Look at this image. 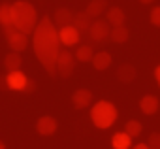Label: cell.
<instances>
[{
	"instance_id": "6da1fadb",
	"label": "cell",
	"mask_w": 160,
	"mask_h": 149,
	"mask_svg": "<svg viewBox=\"0 0 160 149\" xmlns=\"http://www.w3.org/2000/svg\"><path fill=\"white\" fill-rule=\"evenodd\" d=\"M32 49L43 70L49 74L51 78L58 76L57 74V59L60 53V38L57 25L49 15H43L40 23L36 25L32 32Z\"/></svg>"
},
{
	"instance_id": "7a4b0ae2",
	"label": "cell",
	"mask_w": 160,
	"mask_h": 149,
	"mask_svg": "<svg viewBox=\"0 0 160 149\" xmlns=\"http://www.w3.org/2000/svg\"><path fill=\"white\" fill-rule=\"evenodd\" d=\"M36 25H38V15H36L34 6L27 2V0L13 2V27L28 36L34 32Z\"/></svg>"
},
{
	"instance_id": "3957f363",
	"label": "cell",
	"mask_w": 160,
	"mask_h": 149,
	"mask_svg": "<svg viewBox=\"0 0 160 149\" xmlns=\"http://www.w3.org/2000/svg\"><path fill=\"white\" fill-rule=\"evenodd\" d=\"M91 119H92L94 126H98V128H109L117 121V108L111 102H108V100H100V102H96L92 106Z\"/></svg>"
},
{
	"instance_id": "277c9868",
	"label": "cell",
	"mask_w": 160,
	"mask_h": 149,
	"mask_svg": "<svg viewBox=\"0 0 160 149\" xmlns=\"http://www.w3.org/2000/svg\"><path fill=\"white\" fill-rule=\"evenodd\" d=\"M2 28H4L6 42H8V45H10V49H12V51L21 53V51H25V49H27V45H28V36H27L25 32H21V30H19V28H15L13 25L2 27Z\"/></svg>"
},
{
	"instance_id": "5b68a950",
	"label": "cell",
	"mask_w": 160,
	"mask_h": 149,
	"mask_svg": "<svg viewBox=\"0 0 160 149\" xmlns=\"http://www.w3.org/2000/svg\"><path fill=\"white\" fill-rule=\"evenodd\" d=\"M73 68H75V55H72L68 49H60L57 59V74L62 80H66L73 74Z\"/></svg>"
},
{
	"instance_id": "8992f818",
	"label": "cell",
	"mask_w": 160,
	"mask_h": 149,
	"mask_svg": "<svg viewBox=\"0 0 160 149\" xmlns=\"http://www.w3.org/2000/svg\"><path fill=\"white\" fill-rule=\"evenodd\" d=\"M89 34L94 42H106L109 36H111V27H109V21L108 19H96L91 28H89Z\"/></svg>"
},
{
	"instance_id": "52a82bcc",
	"label": "cell",
	"mask_w": 160,
	"mask_h": 149,
	"mask_svg": "<svg viewBox=\"0 0 160 149\" xmlns=\"http://www.w3.org/2000/svg\"><path fill=\"white\" fill-rule=\"evenodd\" d=\"M6 81H8V89H12V91H25L30 80L21 70H15V72H8Z\"/></svg>"
},
{
	"instance_id": "ba28073f",
	"label": "cell",
	"mask_w": 160,
	"mask_h": 149,
	"mask_svg": "<svg viewBox=\"0 0 160 149\" xmlns=\"http://www.w3.org/2000/svg\"><path fill=\"white\" fill-rule=\"evenodd\" d=\"M57 128H58V123L51 115H43L36 121V132L42 134V136H51V134L57 132Z\"/></svg>"
},
{
	"instance_id": "9c48e42d",
	"label": "cell",
	"mask_w": 160,
	"mask_h": 149,
	"mask_svg": "<svg viewBox=\"0 0 160 149\" xmlns=\"http://www.w3.org/2000/svg\"><path fill=\"white\" fill-rule=\"evenodd\" d=\"M58 38H60V44L70 47V45H75L81 38V32H79L73 25H68V27H62L58 30Z\"/></svg>"
},
{
	"instance_id": "30bf717a",
	"label": "cell",
	"mask_w": 160,
	"mask_h": 149,
	"mask_svg": "<svg viewBox=\"0 0 160 149\" xmlns=\"http://www.w3.org/2000/svg\"><path fill=\"white\" fill-rule=\"evenodd\" d=\"M92 102V93L89 89H77L73 95H72V104L77 108V110H85L89 108Z\"/></svg>"
},
{
	"instance_id": "8fae6325",
	"label": "cell",
	"mask_w": 160,
	"mask_h": 149,
	"mask_svg": "<svg viewBox=\"0 0 160 149\" xmlns=\"http://www.w3.org/2000/svg\"><path fill=\"white\" fill-rule=\"evenodd\" d=\"M160 108V100L154 96V95H145L141 100H139V110L145 113V115H154Z\"/></svg>"
},
{
	"instance_id": "7c38bea8",
	"label": "cell",
	"mask_w": 160,
	"mask_h": 149,
	"mask_svg": "<svg viewBox=\"0 0 160 149\" xmlns=\"http://www.w3.org/2000/svg\"><path fill=\"white\" fill-rule=\"evenodd\" d=\"M73 15H75V13H72L68 8H58V10L55 12V19H53V23H55L58 28L68 27V25H73Z\"/></svg>"
},
{
	"instance_id": "4fadbf2b",
	"label": "cell",
	"mask_w": 160,
	"mask_h": 149,
	"mask_svg": "<svg viewBox=\"0 0 160 149\" xmlns=\"http://www.w3.org/2000/svg\"><path fill=\"white\" fill-rule=\"evenodd\" d=\"M92 23H94L92 17H91L87 12H79V13L73 15V27H75L79 32H89V28H91Z\"/></svg>"
},
{
	"instance_id": "5bb4252c",
	"label": "cell",
	"mask_w": 160,
	"mask_h": 149,
	"mask_svg": "<svg viewBox=\"0 0 160 149\" xmlns=\"http://www.w3.org/2000/svg\"><path fill=\"white\" fill-rule=\"evenodd\" d=\"M136 74L138 72H136V68L132 64H121L117 68V80L122 81V83H132L136 80Z\"/></svg>"
},
{
	"instance_id": "9a60e30c",
	"label": "cell",
	"mask_w": 160,
	"mask_h": 149,
	"mask_svg": "<svg viewBox=\"0 0 160 149\" xmlns=\"http://www.w3.org/2000/svg\"><path fill=\"white\" fill-rule=\"evenodd\" d=\"M109 64H111V55L108 53V51H98V53H94V59H92V66L96 68V70H108L109 68Z\"/></svg>"
},
{
	"instance_id": "2e32d148",
	"label": "cell",
	"mask_w": 160,
	"mask_h": 149,
	"mask_svg": "<svg viewBox=\"0 0 160 149\" xmlns=\"http://www.w3.org/2000/svg\"><path fill=\"white\" fill-rule=\"evenodd\" d=\"M111 145H113V149H130L132 136H128L126 132H117L111 138Z\"/></svg>"
},
{
	"instance_id": "e0dca14e",
	"label": "cell",
	"mask_w": 160,
	"mask_h": 149,
	"mask_svg": "<svg viewBox=\"0 0 160 149\" xmlns=\"http://www.w3.org/2000/svg\"><path fill=\"white\" fill-rule=\"evenodd\" d=\"M0 25L2 27L13 25V4H8V2L0 4Z\"/></svg>"
},
{
	"instance_id": "ac0fdd59",
	"label": "cell",
	"mask_w": 160,
	"mask_h": 149,
	"mask_svg": "<svg viewBox=\"0 0 160 149\" xmlns=\"http://www.w3.org/2000/svg\"><path fill=\"white\" fill-rule=\"evenodd\" d=\"M21 64H23V59H21V55H19L17 51H12V53H8V55L4 57V66H6L8 72H15V70H19Z\"/></svg>"
},
{
	"instance_id": "d6986e66",
	"label": "cell",
	"mask_w": 160,
	"mask_h": 149,
	"mask_svg": "<svg viewBox=\"0 0 160 149\" xmlns=\"http://www.w3.org/2000/svg\"><path fill=\"white\" fill-rule=\"evenodd\" d=\"M106 8H108V0H91L85 12H87L91 17H100V15L106 12Z\"/></svg>"
},
{
	"instance_id": "ffe728a7",
	"label": "cell",
	"mask_w": 160,
	"mask_h": 149,
	"mask_svg": "<svg viewBox=\"0 0 160 149\" xmlns=\"http://www.w3.org/2000/svg\"><path fill=\"white\" fill-rule=\"evenodd\" d=\"M124 19H126V15H124V12H122L121 8L113 6V8L108 10V21H109V25L121 27V25H124Z\"/></svg>"
},
{
	"instance_id": "44dd1931",
	"label": "cell",
	"mask_w": 160,
	"mask_h": 149,
	"mask_svg": "<svg viewBox=\"0 0 160 149\" xmlns=\"http://www.w3.org/2000/svg\"><path fill=\"white\" fill-rule=\"evenodd\" d=\"M128 38H130V32H128V28H126L124 25L111 28V36H109L111 42H115V44H124V42H128Z\"/></svg>"
},
{
	"instance_id": "7402d4cb",
	"label": "cell",
	"mask_w": 160,
	"mask_h": 149,
	"mask_svg": "<svg viewBox=\"0 0 160 149\" xmlns=\"http://www.w3.org/2000/svg\"><path fill=\"white\" fill-rule=\"evenodd\" d=\"M75 59H77L79 62H89V60H92V59H94V51H92V47H91V45H81V47H77V51H75Z\"/></svg>"
},
{
	"instance_id": "603a6c76",
	"label": "cell",
	"mask_w": 160,
	"mask_h": 149,
	"mask_svg": "<svg viewBox=\"0 0 160 149\" xmlns=\"http://www.w3.org/2000/svg\"><path fill=\"white\" fill-rule=\"evenodd\" d=\"M141 130H143V125H141L139 121H136V119H130V121L124 125V132H126L128 136H132V138L139 136V134H141Z\"/></svg>"
},
{
	"instance_id": "cb8c5ba5",
	"label": "cell",
	"mask_w": 160,
	"mask_h": 149,
	"mask_svg": "<svg viewBox=\"0 0 160 149\" xmlns=\"http://www.w3.org/2000/svg\"><path fill=\"white\" fill-rule=\"evenodd\" d=\"M149 147L151 149H160V132H152L151 136H149Z\"/></svg>"
},
{
	"instance_id": "d4e9b609",
	"label": "cell",
	"mask_w": 160,
	"mask_h": 149,
	"mask_svg": "<svg viewBox=\"0 0 160 149\" xmlns=\"http://www.w3.org/2000/svg\"><path fill=\"white\" fill-rule=\"evenodd\" d=\"M151 23L154 27H160V6L152 8V12H151Z\"/></svg>"
},
{
	"instance_id": "484cf974",
	"label": "cell",
	"mask_w": 160,
	"mask_h": 149,
	"mask_svg": "<svg viewBox=\"0 0 160 149\" xmlns=\"http://www.w3.org/2000/svg\"><path fill=\"white\" fill-rule=\"evenodd\" d=\"M34 89H36V83L30 80V81H28V85H27V89H25L23 93H25V95H30V93H34Z\"/></svg>"
},
{
	"instance_id": "4316f807",
	"label": "cell",
	"mask_w": 160,
	"mask_h": 149,
	"mask_svg": "<svg viewBox=\"0 0 160 149\" xmlns=\"http://www.w3.org/2000/svg\"><path fill=\"white\" fill-rule=\"evenodd\" d=\"M154 80H156V83H158V87H160V64L154 68Z\"/></svg>"
},
{
	"instance_id": "83f0119b",
	"label": "cell",
	"mask_w": 160,
	"mask_h": 149,
	"mask_svg": "<svg viewBox=\"0 0 160 149\" xmlns=\"http://www.w3.org/2000/svg\"><path fill=\"white\" fill-rule=\"evenodd\" d=\"M0 89H8V81H6V76H0Z\"/></svg>"
},
{
	"instance_id": "f1b7e54d",
	"label": "cell",
	"mask_w": 160,
	"mask_h": 149,
	"mask_svg": "<svg viewBox=\"0 0 160 149\" xmlns=\"http://www.w3.org/2000/svg\"><path fill=\"white\" fill-rule=\"evenodd\" d=\"M134 149H151V147H149V143H138Z\"/></svg>"
},
{
	"instance_id": "f546056e",
	"label": "cell",
	"mask_w": 160,
	"mask_h": 149,
	"mask_svg": "<svg viewBox=\"0 0 160 149\" xmlns=\"http://www.w3.org/2000/svg\"><path fill=\"white\" fill-rule=\"evenodd\" d=\"M139 2H141V4H151L152 0H139Z\"/></svg>"
},
{
	"instance_id": "4dcf8cb0",
	"label": "cell",
	"mask_w": 160,
	"mask_h": 149,
	"mask_svg": "<svg viewBox=\"0 0 160 149\" xmlns=\"http://www.w3.org/2000/svg\"><path fill=\"white\" fill-rule=\"evenodd\" d=\"M0 149H6V143L4 141H0Z\"/></svg>"
}]
</instances>
